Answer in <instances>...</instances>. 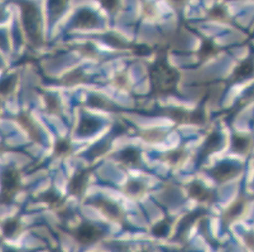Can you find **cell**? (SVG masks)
Returning <instances> with one entry per match:
<instances>
[{"label": "cell", "instance_id": "19", "mask_svg": "<svg viewBox=\"0 0 254 252\" xmlns=\"http://www.w3.org/2000/svg\"><path fill=\"white\" fill-rule=\"evenodd\" d=\"M109 149H110V142L108 140V139L96 143L95 145H92V147L90 148L89 152H87L89 160H94V159L100 158V156H103L104 154H106Z\"/></svg>", "mask_w": 254, "mask_h": 252}, {"label": "cell", "instance_id": "21", "mask_svg": "<svg viewBox=\"0 0 254 252\" xmlns=\"http://www.w3.org/2000/svg\"><path fill=\"white\" fill-rule=\"evenodd\" d=\"M124 192H126L128 196H130V197H138V196H142L145 192V184L142 183L140 180L131 179L126 184Z\"/></svg>", "mask_w": 254, "mask_h": 252}, {"label": "cell", "instance_id": "30", "mask_svg": "<svg viewBox=\"0 0 254 252\" xmlns=\"http://www.w3.org/2000/svg\"><path fill=\"white\" fill-rule=\"evenodd\" d=\"M46 110L48 114H59L60 112V101L56 95L46 94L45 95Z\"/></svg>", "mask_w": 254, "mask_h": 252}, {"label": "cell", "instance_id": "5", "mask_svg": "<svg viewBox=\"0 0 254 252\" xmlns=\"http://www.w3.org/2000/svg\"><path fill=\"white\" fill-rule=\"evenodd\" d=\"M242 172V166L230 161H221L210 170V175L218 182V183H225L228 180L233 179Z\"/></svg>", "mask_w": 254, "mask_h": 252}, {"label": "cell", "instance_id": "10", "mask_svg": "<svg viewBox=\"0 0 254 252\" xmlns=\"http://www.w3.org/2000/svg\"><path fill=\"white\" fill-rule=\"evenodd\" d=\"M221 142H223V138H221L220 133H218V131H212V133L207 136L206 142L202 145L201 152H200V161H204L207 156L214 154L215 151H218L221 147Z\"/></svg>", "mask_w": 254, "mask_h": 252}, {"label": "cell", "instance_id": "17", "mask_svg": "<svg viewBox=\"0 0 254 252\" xmlns=\"http://www.w3.org/2000/svg\"><path fill=\"white\" fill-rule=\"evenodd\" d=\"M39 201L41 202H45L46 204L50 205L51 208H57V207H64V200L62 197L57 193V191L53 187H51L50 189H47L46 192H43L41 196H39Z\"/></svg>", "mask_w": 254, "mask_h": 252}, {"label": "cell", "instance_id": "14", "mask_svg": "<svg viewBox=\"0 0 254 252\" xmlns=\"http://www.w3.org/2000/svg\"><path fill=\"white\" fill-rule=\"evenodd\" d=\"M254 73V62L252 57L243 61L237 68L234 69L232 76V82H240V81L249 78Z\"/></svg>", "mask_w": 254, "mask_h": 252}, {"label": "cell", "instance_id": "13", "mask_svg": "<svg viewBox=\"0 0 254 252\" xmlns=\"http://www.w3.org/2000/svg\"><path fill=\"white\" fill-rule=\"evenodd\" d=\"M101 128V121H99L95 117L84 116L78 124L77 134L80 136H90L98 133Z\"/></svg>", "mask_w": 254, "mask_h": 252}, {"label": "cell", "instance_id": "12", "mask_svg": "<svg viewBox=\"0 0 254 252\" xmlns=\"http://www.w3.org/2000/svg\"><path fill=\"white\" fill-rule=\"evenodd\" d=\"M17 120H18V122L22 125V128L24 129L27 133H28L29 138H31L33 142L42 143V136H41V131H39L38 126L34 124V121L31 119V116H29L28 114L23 112V114L18 115Z\"/></svg>", "mask_w": 254, "mask_h": 252}, {"label": "cell", "instance_id": "36", "mask_svg": "<svg viewBox=\"0 0 254 252\" xmlns=\"http://www.w3.org/2000/svg\"><path fill=\"white\" fill-rule=\"evenodd\" d=\"M133 52L137 55H140V57H142V55H148L149 53L152 52V50L148 46L145 45H135L134 47H133Z\"/></svg>", "mask_w": 254, "mask_h": 252}, {"label": "cell", "instance_id": "7", "mask_svg": "<svg viewBox=\"0 0 254 252\" xmlns=\"http://www.w3.org/2000/svg\"><path fill=\"white\" fill-rule=\"evenodd\" d=\"M89 203L91 205H94L95 208H98L99 211H101V213L105 214L106 217H109L110 219H118L122 218V211L120 208L115 204L114 202H112L110 200L105 197H96L94 200L89 201Z\"/></svg>", "mask_w": 254, "mask_h": 252}, {"label": "cell", "instance_id": "28", "mask_svg": "<svg viewBox=\"0 0 254 252\" xmlns=\"http://www.w3.org/2000/svg\"><path fill=\"white\" fill-rule=\"evenodd\" d=\"M71 151V143L68 139H59L53 148L56 156H66Z\"/></svg>", "mask_w": 254, "mask_h": 252}, {"label": "cell", "instance_id": "20", "mask_svg": "<svg viewBox=\"0 0 254 252\" xmlns=\"http://www.w3.org/2000/svg\"><path fill=\"white\" fill-rule=\"evenodd\" d=\"M163 111V114L167 115L170 119H172L173 121L177 122V124H182V122H189V115L190 112H187V111L182 110V108L179 107H168L165 108Z\"/></svg>", "mask_w": 254, "mask_h": 252}, {"label": "cell", "instance_id": "37", "mask_svg": "<svg viewBox=\"0 0 254 252\" xmlns=\"http://www.w3.org/2000/svg\"><path fill=\"white\" fill-rule=\"evenodd\" d=\"M101 1V5L103 8H105L106 10L113 13V11L117 10L118 8V0H100Z\"/></svg>", "mask_w": 254, "mask_h": 252}, {"label": "cell", "instance_id": "2", "mask_svg": "<svg viewBox=\"0 0 254 252\" xmlns=\"http://www.w3.org/2000/svg\"><path fill=\"white\" fill-rule=\"evenodd\" d=\"M20 8H22V20L25 33L33 43L39 45L42 42V37H41V17H39L38 8L31 1H22Z\"/></svg>", "mask_w": 254, "mask_h": 252}, {"label": "cell", "instance_id": "24", "mask_svg": "<svg viewBox=\"0 0 254 252\" xmlns=\"http://www.w3.org/2000/svg\"><path fill=\"white\" fill-rule=\"evenodd\" d=\"M20 228V222L18 218H9L3 223V233L5 237L11 239L17 235Z\"/></svg>", "mask_w": 254, "mask_h": 252}, {"label": "cell", "instance_id": "33", "mask_svg": "<svg viewBox=\"0 0 254 252\" xmlns=\"http://www.w3.org/2000/svg\"><path fill=\"white\" fill-rule=\"evenodd\" d=\"M18 77L17 76H10V77L5 78V80L1 82V94L8 95L13 91V89L15 87V83H17Z\"/></svg>", "mask_w": 254, "mask_h": 252}, {"label": "cell", "instance_id": "16", "mask_svg": "<svg viewBox=\"0 0 254 252\" xmlns=\"http://www.w3.org/2000/svg\"><path fill=\"white\" fill-rule=\"evenodd\" d=\"M244 205H246L244 198H239L237 202L233 203V204L224 212V225H229L230 222H233L235 218H238V217L242 214V212H243Z\"/></svg>", "mask_w": 254, "mask_h": 252}, {"label": "cell", "instance_id": "35", "mask_svg": "<svg viewBox=\"0 0 254 252\" xmlns=\"http://www.w3.org/2000/svg\"><path fill=\"white\" fill-rule=\"evenodd\" d=\"M209 15L212 19L224 20L226 18V11L223 6H214V8L209 11Z\"/></svg>", "mask_w": 254, "mask_h": 252}, {"label": "cell", "instance_id": "38", "mask_svg": "<svg viewBox=\"0 0 254 252\" xmlns=\"http://www.w3.org/2000/svg\"><path fill=\"white\" fill-rule=\"evenodd\" d=\"M173 1H176V3H181V1H184V0H173Z\"/></svg>", "mask_w": 254, "mask_h": 252}, {"label": "cell", "instance_id": "29", "mask_svg": "<svg viewBox=\"0 0 254 252\" xmlns=\"http://www.w3.org/2000/svg\"><path fill=\"white\" fill-rule=\"evenodd\" d=\"M170 225L171 221L168 218L162 219V221H159L158 223L152 227V233H153L156 237H159V239H162V237H166L170 232Z\"/></svg>", "mask_w": 254, "mask_h": 252}, {"label": "cell", "instance_id": "31", "mask_svg": "<svg viewBox=\"0 0 254 252\" xmlns=\"http://www.w3.org/2000/svg\"><path fill=\"white\" fill-rule=\"evenodd\" d=\"M87 105L95 108H106V110H112L110 107H108L109 102H108L104 97L99 96V95H90V96L87 97Z\"/></svg>", "mask_w": 254, "mask_h": 252}, {"label": "cell", "instance_id": "18", "mask_svg": "<svg viewBox=\"0 0 254 252\" xmlns=\"http://www.w3.org/2000/svg\"><path fill=\"white\" fill-rule=\"evenodd\" d=\"M251 148V139L246 135L234 134L232 138V150L238 154H246Z\"/></svg>", "mask_w": 254, "mask_h": 252}, {"label": "cell", "instance_id": "27", "mask_svg": "<svg viewBox=\"0 0 254 252\" xmlns=\"http://www.w3.org/2000/svg\"><path fill=\"white\" fill-rule=\"evenodd\" d=\"M67 5V0H48V11L51 17L59 18Z\"/></svg>", "mask_w": 254, "mask_h": 252}, {"label": "cell", "instance_id": "8", "mask_svg": "<svg viewBox=\"0 0 254 252\" xmlns=\"http://www.w3.org/2000/svg\"><path fill=\"white\" fill-rule=\"evenodd\" d=\"M187 191H189V196H190L191 198H193V200L198 201V202L201 203H210L214 201V198H215L214 192L210 191L209 188H206L204 184L197 182V180H195V182L189 184Z\"/></svg>", "mask_w": 254, "mask_h": 252}, {"label": "cell", "instance_id": "23", "mask_svg": "<svg viewBox=\"0 0 254 252\" xmlns=\"http://www.w3.org/2000/svg\"><path fill=\"white\" fill-rule=\"evenodd\" d=\"M163 156H165L163 160L167 161V163L171 164L172 166H175L177 165V164L181 163V161L186 158V151H185L182 148H177V149L168 151L167 154H165Z\"/></svg>", "mask_w": 254, "mask_h": 252}, {"label": "cell", "instance_id": "6", "mask_svg": "<svg viewBox=\"0 0 254 252\" xmlns=\"http://www.w3.org/2000/svg\"><path fill=\"white\" fill-rule=\"evenodd\" d=\"M90 172L91 169H78L68 182V193L76 197H81L89 183Z\"/></svg>", "mask_w": 254, "mask_h": 252}, {"label": "cell", "instance_id": "26", "mask_svg": "<svg viewBox=\"0 0 254 252\" xmlns=\"http://www.w3.org/2000/svg\"><path fill=\"white\" fill-rule=\"evenodd\" d=\"M142 139L148 143H159L165 140L166 138V131L159 130V129H151V130H145L143 131Z\"/></svg>", "mask_w": 254, "mask_h": 252}, {"label": "cell", "instance_id": "4", "mask_svg": "<svg viewBox=\"0 0 254 252\" xmlns=\"http://www.w3.org/2000/svg\"><path fill=\"white\" fill-rule=\"evenodd\" d=\"M72 235L76 241L80 242L81 245H91L98 242L103 237L104 231L99 228L98 226L85 222L72 231Z\"/></svg>", "mask_w": 254, "mask_h": 252}, {"label": "cell", "instance_id": "25", "mask_svg": "<svg viewBox=\"0 0 254 252\" xmlns=\"http://www.w3.org/2000/svg\"><path fill=\"white\" fill-rule=\"evenodd\" d=\"M204 103H205V99L200 102V105L197 106V108H196L193 112H190V115H189V124H195V125L205 124L206 115H205V111H204Z\"/></svg>", "mask_w": 254, "mask_h": 252}, {"label": "cell", "instance_id": "34", "mask_svg": "<svg viewBox=\"0 0 254 252\" xmlns=\"http://www.w3.org/2000/svg\"><path fill=\"white\" fill-rule=\"evenodd\" d=\"M105 42H108L112 47L115 48H128V46H127L119 37L115 36V34H108V36L105 37Z\"/></svg>", "mask_w": 254, "mask_h": 252}, {"label": "cell", "instance_id": "1", "mask_svg": "<svg viewBox=\"0 0 254 252\" xmlns=\"http://www.w3.org/2000/svg\"><path fill=\"white\" fill-rule=\"evenodd\" d=\"M149 80L152 94L156 96H167L176 92L180 73L168 64L166 50L159 52L156 62L149 67Z\"/></svg>", "mask_w": 254, "mask_h": 252}, {"label": "cell", "instance_id": "11", "mask_svg": "<svg viewBox=\"0 0 254 252\" xmlns=\"http://www.w3.org/2000/svg\"><path fill=\"white\" fill-rule=\"evenodd\" d=\"M118 159H119V161L123 165L129 166V168H139L142 165L140 152L137 148H126V149H123L118 154Z\"/></svg>", "mask_w": 254, "mask_h": 252}, {"label": "cell", "instance_id": "3", "mask_svg": "<svg viewBox=\"0 0 254 252\" xmlns=\"http://www.w3.org/2000/svg\"><path fill=\"white\" fill-rule=\"evenodd\" d=\"M1 203L3 204H10L15 194L20 188L19 173L15 168L9 166L5 168L1 174Z\"/></svg>", "mask_w": 254, "mask_h": 252}, {"label": "cell", "instance_id": "9", "mask_svg": "<svg viewBox=\"0 0 254 252\" xmlns=\"http://www.w3.org/2000/svg\"><path fill=\"white\" fill-rule=\"evenodd\" d=\"M99 18L94 11L90 9H81L76 14L75 19H73L72 25L73 28H81V29H90V28H95L99 25Z\"/></svg>", "mask_w": 254, "mask_h": 252}, {"label": "cell", "instance_id": "15", "mask_svg": "<svg viewBox=\"0 0 254 252\" xmlns=\"http://www.w3.org/2000/svg\"><path fill=\"white\" fill-rule=\"evenodd\" d=\"M219 52H220V50H219L218 46L212 42V39L205 38L204 41H202L200 50H198V59H200V62H205L207 61V59L212 58V57L218 54Z\"/></svg>", "mask_w": 254, "mask_h": 252}, {"label": "cell", "instance_id": "32", "mask_svg": "<svg viewBox=\"0 0 254 252\" xmlns=\"http://www.w3.org/2000/svg\"><path fill=\"white\" fill-rule=\"evenodd\" d=\"M85 81V73L82 72L81 69H76L73 72H71L70 75H67L66 77L62 80V82L67 83V85H72V83H78Z\"/></svg>", "mask_w": 254, "mask_h": 252}, {"label": "cell", "instance_id": "22", "mask_svg": "<svg viewBox=\"0 0 254 252\" xmlns=\"http://www.w3.org/2000/svg\"><path fill=\"white\" fill-rule=\"evenodd\" d=\"M205 214H206V212L202 211V209H198V211L192 212V213L185 216L184 218L181 219V222H180V225H179V235L184 233V231H186L187 228L190 227V226L192 225L193 222H195L198 217H202L205 216Z\"/></svg>", "mask_w": 254, "mask_h": 252}]
</instances>
